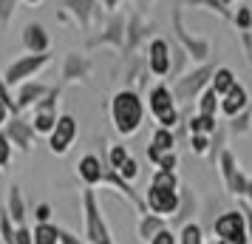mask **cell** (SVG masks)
<instances>
[{"label":"cell","mask_w":252,"mask_h":244,"mask_svg":"<svg viewBox=\"0 0 252 244\" xmlns=\"http://www.w3.org/2000/svg\"><path fill=\"white\" fill-rule=\"evenodd\" d=\"M108 111H111V125L119 137H136L142 125H145V114H148V108H145V100L139 97V91L133 88H119V91L111 97V105H108Z\"/></svg>","instance_id":"cell-1"},{"label":"cell","mask_w":252,"mask_h":244,"mask_svg":"<svg viewBox=\"0 0 252 244\" xmlns=\"http://www.w3.org/2000/svg\"><path fill=\"white\" fill-rule=\"evenodd\" d=\"M82 227H85V242L88 244H116L114 233L102 216V205L96 196V187L82 190Z\"/></svg>","instance_id":"cell-2"},{"label":"cell","mask_w":252,"mask_h":244,"mask_svg":"<svg viewBox=\"0 0 252 244\" xmlns=\"http://www.w3.org/2000/svg\"><path fill=\"white\" fill-rule=\"evenodd\" d=\"M145 108L150 111V116L156 119V125H161V128H176L179 125V119H182V114H179V103H176V97H173L170 85L164 80L153 82L148 91V103H145Z\"/></svg>","instance_id":"cell-3"},{"label":"cell","mask_w":252,"mask_h":244,"mask_svg":"<svg viewBox=\"0 0 252 244\" xmlns=\"http://www.w3.org/2000/svg\"><path fill=\"white\" fill-rule=\"evenodd\" d=\"M213 71H216V66L207 60V63H198L195 69L184 71L182 77H176V80H173V85H170L176 103H190V100H195V97L204 91L207 85H210V80H213Z\"/></svg>","instance_id":"cell-4"},{"label":"cell","mask_w":252,"mask_h":244,"mask_svg":"<svg viewBox=\"0 0 252 244\" xmlns=\"http://www.w3.org/2000/svg\"><path fill=\"white\" fill-rule=\"evenodd\" d=\"M213 233H216V239L227 244H250L247 239V221H244V213L238 208H227L221 210L216 219H213Z\"/></svg>","instance_id":"cell-5"},{"label":"cell","mask_w":252,"mask_h":244,"mask_svg":"<svg viewBox=\"0 0 252 244\" xmlns=\"http://www.w3.org/2000/svg\"><path fill=\"white\" fill-rule=\"evenodd\" d=\"M80 137V122H77V116L71 114V111H63L57 114V122H54V128L48 134V151L54 153V156H65V153L74 148V142Z\"/></svg>","instance_id":"cell-6"},{"label":"cell","mask_w":252,"mask_h":244,"mask_svg":"<svg viewBox=\"0 0 252 244\" xmlns=\"http://www.w3.org/2000/svg\"><path fill=\"white\" fill-rule=\"evenodd\" d=\"M216 171H218V176H221V185H224V190H227L229 196L244 199L250 176L241 174V165H238L235 153L229 151V148H224V151L218 153V159H216Z\"/></svg>","instance_id":"cell-7"},{"label":"cell","mask_w":252,"mask_h":244,"mask_svg":"<svg viewBox=\"0 0 252 244\" xmlns=\"http://www.w3.org/2000/svg\"><path fill=\"white\" fill-rule=\"evenodd\" d=\"M48 63H51V54H23V57H17L12 66L6 69L3 82H6L9 88H17L20 82L34 80L37 74L48 66Z\"/></svg>","instance_id":"cell-8"},{"label":"cell","mask_w":252,"mask_h":244,"mask_svg":"<svg viewBox=\"0 0 252 244\" xmlns=\"http://www.w3.org/2000/svg\"><path fill=\"white\" fill-rule=\"evenodd\" d=\"M170 20H173V35H176V40H179V46L184 48V54H190L195 63H207V60H210V51H213L210 40H198V37L187 35L184 20H182V9H173Z\"/></svg>","instance_id":"cell-9"},{"label":"cell","mask_w":252,"mask_h":244,"mask_svg":"<svg viewBox=\"0 0 252 244\" xmlns=\"http://www.w3.org/2000/svg\"><path fill=\"white\" fill-rule=\"evenodd\" d=\"M125 26H127V17H122V14H111L108 20L102 23V32L96 37H88L85 40V48H102V46H108V48H125Z\"/></svg>","instance_id":"cell-10"},{"label":"cell","mask_w":252,"mask_h":244,"mask_svg":"<svg viewBox=\"0 0 252 244\" xmlns=\"http://www.w3.org/2000/svg\"><path fill=\"white\" fill-rule=\"evenodd\" d=\"M173 69V51L164 37H150L148 40V71L159 80H167Z\"/></svg>","instance_id":"cell-11"},{"label":"cell","mask_w":252,"mask_h":244,"mask_svg":"<svg viewBox=\"0 0 252 244\" xmlns=\"http://www.w3.org/2000/svg\"><path fill=\"white\" fill-rule=\"evenodd\" d=\"M145 208H148V213L164 216V219L170 221L173 213L179 210V187H176V190H164V187L150 185L148 190H145Z\"/></svg>","instance_id":"cell-12"},{"label":"cell","mask_w":252,"mask_h":244,"mask_svg":"<svg viewBox=\"0 0 252 244\" xmlns=\"http://www.w3.org/2000/svg\"><path fill=\"white\" fill-rule=\"evenodd\" d=\"M94 71V60L88 54H80V51H71L63 60V71H60V80L71 82V85H85L88 77Z\"/></svg>","instance_id":"cell-13"},{"label":"cell","mask_w":252,"mask_h":244,"mask_svg":"<svg viewBox=\"0 0 252 244\" xmlns=\"http://www.w3.org/2000/svg\"><path fill=\"white\" fill-rule=\"evenodd\" d=\"M3 134L9 137V142H12L14 148H20L23 153H32V151H34L37 134H34V128H32V122H29V119H23L20 114L9 116V122L3 125Z\"/></svg>","instance_id":"cell-14"},{"label":"cell","mask_w":252,"mask_h":244,"mask_svg":"<svg viewBox=\"0 0 252 244\" xmlns=\"http://www.w3.org/2000/svg\"><path fill=\"white\" fill-rule=\"evenodd\" d=\"M20 43H23V48L29 54H48L51 51V35H48V29L40 20H32V23L23 26Z\"/></svg>","instance_id":"cell-15"},{"label":"cell","mask_w":252,"mask_h":244,"mask_svg":"<svg viewBox=\"0 0 252 244\" xmlns=\"http://www.w3.org/2000/svg\"><path fill=\"white\" fill-rule=\"evenodd\" d=\"M153 32V23H150L148 17L142 12L136 14H127V26H125V48H122V54H133L136 46H142L145 40L150 37Z\"/></svg>","instance_id":"cell-16"},{"label":"cell","mask_w":252,"mask_h":244,"mask_svg":"<svg viewBox=\"0 0 252 244\" xmlns=\"http://www.w3.org/2000/svg\"><path fill=\"white\" fill-rule=\"evenodd\" d=\"M201 213V205H198V196H195V190L187 182L179 185V210L173 213V219L167 224H176V227H182L187 221H195V216Z\"/></svg>","instance_id":"cell-17"},{"label":"cell","mask_w":252,"mask_h":244,"mask_svg":"<svg viewBox=\"0 0 252 244\" xmlns=\"http://www.w3.org/2000/svg\"><path fill=\"white\" fill-rule=\"evenodd\" d=\"M48 88H51V85H46V82H40V80L20 82L17 91H14V114H23L29 108H34V105L48 94Z\"/></svg>","instance_id":"cell-18"},{"label":"cell","mask_w":252,"mask_h":244,"mask_svg":"<svg viewBox=\"0 0 252 244\" xmlns=\"http://www.w3.org/2000/svg\"><path fill=\"white\" fill-rule=\"evenodd\" d=\"M63 9L77 20L80 29H91V26H99V3L96 0H63Z\"/></svg>","instance_id":"cell-19"},{"label":"cell","mask_w":252,"mask_h":244,"mask_svg":"<svg viewBox=\"0 0 252 244\" xmlns=\"http://www.w3.org/2000/svg\"><path fill=\"white\" fill-rule=\"evenodd\" d=\"M102 174H105V162L96 153H82L77 162V176L82 179L85 187H99L102 185Z\"/></svg>","instance_id":"cell-20"},{"label":"cell","mask_w":252,"mask_h":244,"mask_svg":"<svg viewBox=\"0 0 252 244\" xmlns=\"http://www.w3.org/2000/svg\"><path fill=\"white\" fill-rule=\"evenodd\" d=\"M244 108H250V91H247L241 82H235V85L221 97V103H218V114H224L227 119H232V116L241 114Z\"/></svg>","instance_id":"cell-21"},{"label":"cell","mask_w":252,"mask_h":244,"mask_svg":"<svg viewBox=\"0 0 252 244\" xmlns=\"http://www.w3.org/2000/svg\"><path fill=\"white\" fill-rule=\"evenodd\" d=\"M164 227H170L164 216H156V213H142V216H139V224H136V239L148 244L150 239H153L156 233H161Z\"/></svg>","instance_id":"cell-22"},{"label":"cell","mask_w":252,"mask_h":244,"mask_svg":"<svg viewBox=\"0 0 252 244\" xmlns=\"http://www.w3.org/2000/svg\"><path fill=\"white\" fill-rule=\"evenodd\" d=\"M3 208L9 210V216H12L14 224H26V196L23 190H20V185H12L9 187V196H6V205Z\"/></svg>","instance_id":"cell-23"},{"label":"cell","mask_w":252,"mask_h":244,"mask_svg":"<svg viewBox=\"0 0 252 244\" xmlns=\"http://www.w3.org/2000/svg\"><path fill=\"white\" fill-rule=\"evenodd\" d=\"M235 71L229 69V66H216V71H213V80H210V88L218 94V97H224V94L235 85Z\"/></svg>","instance_id":"cell-24"},{"label":"cell","mask_w":252,"mask_h":244,"mask_svg":"<svg viewBox=\"0 0 252 244\" xmlns=\"http://www.w3.org/2000/svg\"><path fill=\"white\" fill-rule=\"evenodd\" d=\"M218 125H221V122L210 114H193L187 119V131H190V134H204V137H213L218 131Z\"/></svg>","instance_id":"cell-25"},{"label":"cell","mask_w":252,"mask_h":244,"mask_svg":"<svg viewBox=\"0 0 252 244\" xmlns=\"http://www.w3.org/2000/svg\"><path fill=\"white\" fill-rule=\"evenodd\" d=\"M252 131V105L250 108H244L241 114H235L232 119H227V134L229 137H244V134H250Z\"/></svg>","instance_id":"cell-26"},{"label":"cell","mask_w":252,"mask_h":244,"mask_svg":"<svg viewBox=\"0 0 252 244\" xmlns=\"http://www.w3.org/2000/svg\"><path fill=\"white\" fill-rule=\"evenodd\" d=\"M32 242L34 244H60V227L54 221H43L32 227Z\"/></svg>","instance_id":"cell-27"},{"label":"cell","mask_w":252,"mask_h":244,"mask_svg":"<svg viewBox=\"0 0 252 244\" xmlns=\"http://www.w3.org/2000/svg\"><path fill=\"white\" fill-rule=\"evenodd\" d=\"M176 236H179V244H207L201 221H187V224H182Z\"/></svg>","instance_id":"cell-28"},{"label":"cell","mask_w":252,"mask_h":244,"mask_svg":"<svg viewBox=\"0 0 252 244\" xmlns=\"http://www.w3.org/2000/svg\"><path fill=\"white\" fill-rule=\"evenodd\" d=\"M29 122H32L37 137H48L51 128H54V122H57V111H34Z\"/></svg>","instance_id":"cell-29"},{"label":"cell","mask_w":252,"mask_h":244,"mask_svg":"<svg viewBox=\"0 0 252 244\" xmlns=\"http://www.w3.org/2000/svg\"><path fill=\"white\" fill-rule=\"evenodd\" d=\"M218 103H221V97H218V94L213 91V88H210V85H207L204 91H201L198 97H195V108H198L195 114H210V116H218Z\"/></svg>","instance_id":"cell-30"},{"label":"cell","mask_w":252,"mask_h":244,"mask_svg":"<svg viewBox=\"0 0 252 244\" xmlns=\"http://www.w3.org/2000/svg\"><path fill=\"white\" fill-rule=\"evenodd\" d=\"M150 145L153 148H159V151H176V134H173L170 128H161V125H156L153 128V134H150Z\"/></svg>","instance_id":"cell-31"},{"label":"cell","mask_w":252,"mask_h":244,"mask_svg":"<svg viewBox=\"0 0 252 244\" xmlns=\"http://www.w3.org/2000/svg\"><path fill=\"white\" fill-rule=\"evenodd\" d=\"M127 156H130V153H127V145H122V142H116V145H105V165H108V168L119 171V168L125 165Z\"/></svg>","instance_id":"cell-32"},{"label":"cell","mask_w":252,"mask_h":244,"mask_svg":"<svg viewBox=\"0 0 252 244\" xmlns=\"http://www.w3.org/2000/svg\"><path fill=\"white\" fill-rule=\"evenodd\" d=\"M229 23L238 29L241 35H247V32H252V6H247V3H241V6H235V12H232V20Z\"/></svg>","instance_id":"cell-33"},{"label":"cell","mask_w":252,"mask_h":244,"mask_svg":"<svg viewBox=\"0 0 252 244\" xmlns=\"http://www.w3.org/2000/svg\"><path fill=\"white\" fill-rule=\"evenodd\" d=\"M150 185L164 187V190H176V187L182 185V179L176 176V171H159V168H156V174L150 176Z\"/></svg>","instance_id":"cell-34"},{"label":"cell","mask_w":252,"mask_h":244,"mask_svg":"<svg viewBox=\"0 0 252 244\" xmlns=\"http://www.w3.org/2000/svg\"><path fill=\"white\" fill-rule=\"evenodd\" d=\"M182 3H184V6H207V9H210V12H216L221 20H232V12H229L221 0H182Z\"/></svg>","instance_id":"cell-35"},{"label":"cell","mask_w":252,"mask_h":244,"mask_svg":"<svg viewBox=\"0 0 252 244\" xmlns=\"http://www.w3.org/2000/svg\"><path fill=\"white\" fill-rule=\"evenodd\" d=\"M14 230H17V224L12 221L9 210L0 208V242L3 244H14Z\"/></svg>","instance_id":"cell-36"},{"label":"cell","mask_w":252,"mask_h":244,"mask_svg":"<svg viewBox=\"0 0 252 244\" xmlns=\"http://www.w3.org/2000/svg\"><path fill=\"white\" fill-rule=\"evenodd\" d=\"M116 174L122 176L125 182H130V185H133V182H136L139 176H142V165H139V159H136V156H127V159H125V165H122V168H119Z\"/></svg>","instance_id":"cell-37"},{"label":"cell","mask_w":252,"mask_h":244,"mask_svg":"<svg viewBox=\"0 0 252 244\" xmlns=\"http://www.w3.org/2000/svg\"><path fill=\"white\" fill-rule=\"evenodd\" d=\"M60 94H63V88H60V85H51L46 97H43V100H40V103L34 105V111H57Z\"/></svg>","instance_id":"cell-38"},{"label":"cell","mask_w":252,"mask_h":244,"mask_svg":"<svg viewBox=\"0 0 252 244\" xmlns=\"http://www.w3.org/2000/svg\"><path fill=\"white\" fill-rule=\"evenodd\" d=\"M12 156H14V145L9 142V137L0 131V171H6L12 165Z\"/></svg>","instance_id":"cell-39"},{"label":"cell","mask_w":252,"mask_h":244,"mask_svg":"<svg viewBox=\"0 0 252 244\" xmlns=\"http://www.w3.org/2000/svg\"><path fill=\"white\" fill-rule=\"evenodd\" d=\"M14 12H17V0H0V29L12 23Z\"/></svg>","instance_id":"cell-40"},{"label":"cell","mask_w":252,"mask_h":244,"mask_svg":"<svg viewBox=\"0 0 252 244\" xmlns=\"http://www.w3.org/2000/svg\"><path fill=\"white\" fill-rule=\"evenodd\" d=\"M190 148H193L195 156H207L210 153V137H204V134H190Z\"/></svg>","instance_id":"cell-41"},{"label":"cell","mask_w":252,"mask_h":244,"mask_svg":"<svg viewBox=\"0 0 252 244\" xmlns=\"http://www.w3.org/2000/svg\"><path fill=\"white\" fill-rule=\"evenodd\" d=\"M148 244H179V236H176V230H173V227H164V230L156 233Z\"/></svg>","instance_id":"cell-42"},{"label":"cell","mask_w":252,"mask_h":244,"mask_svg":"<svg viewBox=\"0 0 252 244\" xmlns=\"http://www.w3.org/2000/svg\"><path fill=\"white\" fill-rule=\"evenodd\" d=\"M0 103L6 105V108L12 111V116H14V94H12V88L3 82V77H0Z\"/></svg>","instance_id":"cell-43"},{"label":"cell","mask_w":252,"mask_h":244,"mask_svg":"<svg viewBox=\"0 0 252 244\" xmlns=\"http://www.w3.org/2000/svg\"><path fill=\"white\" fill-rule=\"evenodd\" d=\"M51 213H54V208L48 205V202H40L34 208V219H37V224H43V221H51Z\"/></svg>","instance_id":"cell-44"},{"label":"cell","mask_w":252,"mask_h":244,"mask_svg":"<svg viewBox=\"0 0 252 244\" xmlns=\"http://www.w3.org/2000/svg\"><path fill=\"white\" fill-rule=\"evenodd\" d=\"M176 165H179V153H176V151H167V153H161L159 171H176Z\"/></svg>","instance_id":"cell-45"},{"label":"cell","mask_w":252,"mask_h":244,"mask_svg":"<svg viewBox=\"0 0 252 244\" xmlns=\"http://www.w3.org/2000/svg\"><path fill=\"white\" fill-rule=\"evenodd\" d=\"M14 244H34L32 242V227H29V224H17V230H14Z\"/></svg>","instance_id":"cell-46"},{"label":"cell","mask_w":252,"mask_h":244,"mask_svg":"<svg viewBox=\"0 0 252 244\" xmlns=\"http://www.w3.org/2000/svg\"><path fill=\"white\" fill-rule=\"evenodd\" d=\"M238 210L244 213V221H247V239H250V244H252V205H250V202H244V199H241Z\"/></svg>","instance_id":"cell-47"},{"label":"cell","mask_w":252,"mask_h":244,"mask_svg":"<svg viewBox=\"0 0 252 244\" xmlns=\"http://www.w3.org/2000/svg\"><path fill=\"white\" fill-rule=\"evenodd\" d=\"M60 244H88L82 236H77V233L65 230V227H60Z\"/></svg>","instance_id":"cell-48"},{"label":"cell","mask_w":252,"mask_h":244,"mask_svg":"<svg viewBox=\"0 0 252 244\" xmlns=\"http://www.w3.org/2000/svg\"><path fill=\"white\" fill-rule=\"evenodd\" d=\"M161 153H164V151H159V148H153V145H148V151H145V156H148V162H150V165H156V168H159V162H161Z\"/></svg>","instance_id":"cell-49"},{"label":"cell","mask_w":252,"mask_h":244,"mask_svg":"<svg viewBox=\"0 0 252 244\" xmlns=\"http://www.w3.org/2000/svg\"><path fill=\"white\" fill-rule=\"evenodd\" d=\"M99 6H102L105 12H111V14H116V9L122 6V0H96Z\"/></svg>","instance_id":"cell-50"},{"label":"cell","mask_w":252,"mask_h":244,"mask_svg":"<svg viewBox=\"0 0 252 244\" xmlns=\"http://www.w3.org/2000/svg\"><path fill=\"white\" fill-rule=\"evenodd\" d=\"M9 116H12V111H9V108H6V105L0 103V128H3V125H6V122H9Z\"/></svg>","instance_id":"cell-51"},{"label":"cell","mask_w":252,"mask_h":244,"mask_svg":"<svg viewBox=\"0 0 252 244\" xmlns=\"http://www.w3.org/2000/svg\"><path fill=\"white\" fill-rule=\"evenodd\" d=\"M133 3H136V6H139V12L145 14V9H148V6H150V3H153V0H133Z\"/></svg>","instance_id":"cell-52"},{"label":"cell","mask_w":252,"mask_h":244,"mask_svg":"<svg viewBox=\"0 0 252 244\" xmlns=\"http://www.w3.org/2000/svg\"><path fill=\"white\" fill-rule=\"evenodd\" d=\"M244 202H250V205H252V179L247 182V193H244Z\"/></svg>","instance_id":"cell-53"},{"label":"cell","mask_w":252,"mask_h":244,"mask_svg":"<svg viewBox=\"0 0 252 244\" xmlns=\"http://www.w3.org/2000/svg\"><path fill=\"white\" fill-rule=\"evenodd\" d=\"M26 6H40V3H43V0H23Z\"/></svg>","instance_id":"cell-54"},{"label":"cell","mask_w":252,"mask_h":244,"mask_svg":"<svg viewBox=\"0 0 252 244\" xmlns=\"http://www.w3.org/2000/svg\"><path fill=\"white\" fill-rule=\"evenodd\" d=\"M207 244H227V242H221V239H213V242H207Z\"/></svg>","instance_id":"cell-55"},{"label":"cell","mask_w":252,"mask_h":244,"mask_svg":"<svg viewBox=\"0 0 252 244\" xmlns=\"http://www.w3.org/2000/svg\"><path fill=\"white\" fill-rule=\"evenodd\" d=\"M0 244H3V242H0Z\"/></svg>","instance_id":"cell-56"}]
</instances>
